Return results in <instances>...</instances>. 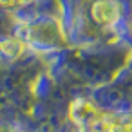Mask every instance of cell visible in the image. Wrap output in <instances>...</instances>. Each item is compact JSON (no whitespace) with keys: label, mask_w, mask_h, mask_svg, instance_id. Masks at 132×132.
I'll return each mask as SVG.
<instances>
[{"label":"cell","mask_w":132,"mask_h":132,"mask_svg":"<svg viewBox=\"0 0 132 132\" xmlns=\"http://www.w3.org/2000/svg\"><path fill=\"white\" fill-rule=\"evenodd\" d=\"M27 2H31V0H0V6H20Z\"/></svg>","instance_id":"obj_2"},{"label":"cell","mask_w":132,"mask_h":132,"mask_svg":"<svg viewBox=\"0 0 132 132\" xmlns=\"http://www.w3.org/2000/svg\"><path fill=\"white\" fill-rule=\"evenodd\" d=\"M90 15L94 22L101 27L114 26L119 18V4L116 0H98L90 7Z\"/></svg>","instance_id":"obj_1"}]
</instances>
